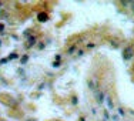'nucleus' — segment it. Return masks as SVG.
Segmentation results:
<instances>
[{"instance_id":"obj_10","label":"nucleus","mask_w":134,"mask_h":121,"mask_svg":"<svg viewBox=\"0 0 134 121\" xmlns=\"http://www.w3.org/2000/svg\"><path fill=\"white\" fill-rule=\"evenodd\" d=\"M118 112H120V114H121V115H123V114H124V108H118Z\"/></svg>"},{"instance_id":"obj_4","label":"nucleus","mask_w":134,"mask_h":121,"mask_svg":"<svg viewBox=\"0 0 134 121\" xmlns=\"http://www.w3.org/2000/svg\"><path fill=\"white\" fill-rule=\"evenodd\" d=\"M34 43H36V37H34V36H33V37H29V44H27V47H31Z\"/></svg>"},{"instance_id":"obj_13","label":"nucleus","mask_w":134,"mask_h":121,"mask_svg":"<svg viewBox=\"0 0 134 121\" xmlns=\"http://www.w3.org/2000/svg\"><path fill=\"white\" fill-rule=\"evenodd\" d=\"M130 6H131V10H133V13H134V2H131V5Z\"/></svg>"},{"instance_id":"obj_2","label":"nucleus","mask_w":134,"mask_h":121,"mask_svg":"<svg viewBox=\"0 0 134 121\" xmlns=\"http://www.w3.org/2000/svg\"><path fill=\"white\" fill-rule=\"evenodd\" d=\"M96 97H97V101H98L100 104L104 101V94L101 93V91H97V93H96Z\"/></svg>"},{"instance_id":"obj_11","label":"nucleus","mask_w":134,"mask_h":121,"mask_svg":"<svg viewBox=\"0 0 134 121\" xmlns=\"http://www.w3.org/2000/svg\"><path fill=\"white\" fill-rule=\"evenodd\" d=\"M53 66H54V67H60V63H58V61H57V63L54 61V63H53Z\"/></svg>"},{"instance_id":"obj_12","label":"nucleus","mask_w":134,"mask_h":121,"mask_svg":"<svg viewBox=\"0 0 134 121\" xmlns=\"http://www.w3.org/2000/svg\"><path fill=\"white\" fill-rule=\"evenodd\" d=\"M0 31H5V26L3 24H0Z\"/></svg>"},{"instance_id":"obj_3","label":"nucleus","mask_w":134,"mask_h":121,"mask_svg":"<svg viewBox=\"0 0 134 121\" xmlns=\"http://www.w3.org/2000/svg\"><path fill=\"white\" fill-rule=\"evenodd\" d=\"M47 19H49V16L46 13H39V22H47Z\"/></svg>"},{"instance_id":"obj_8","label":"nucleus","mask_w":134,"mask_h":121,"mask_svg":"<svg viewBox=\"0 0 134 121\" xmlns=\"http://www.w3.org/2000/svg\"><path fill=\"white\" fill-rule=\"evenodd\" d=\"M107 103H108V107H110V108L113 110V103H111V100L108 98V97H107Z\"/></svg>"},{"instance_id":"obj_6","label":"nucleus","mask_w":134,"mask_h":121,"mask_svg":"<svg viewBox=\"0 0 134 121\" xmlns=\"http://www.w3.org/2000/svg\"><path fill=\"white\" fill-rule=\"evenodd\" d=\"M74 51H76V46H72V47L67 50V53H69V54H73Z\"/></svg>"},{"instance_id":"obj_16","label":"nucleus","mask_w":134,"mask_h":121,"mask_svg":"<svg viewBox=\"0 0 134 121\" xmlns=\"http://www.w3.org/2000/svg\"><path fill=\"white\" fill-rule=\"evenodd\" d=\"M133 48H134V46H133Z\"/></svg>"},{"instance_id":"obj_9","label":"nucleus","mask_w":134,"mask_h":121,"mask_svg":"<svg viewBox=\"0 0 134 121\" xmlns=\"http://www.w3.org/2000/svg\"><path fill=\"white\" fill-rule=\"evenodd\" d=\"M121 5L123 6H130L131 5V2H121Z\"/></svg>"},{"instance_id":"obj_7","label":"nucleus","mask_w":134,"mask_h":121,"mask_svg":"<svg viewBox=\"0 0 134 121\" xmlns=\"http://www.w3.org/2000/svg\"><path fill=\"white\" fill-rule=\"evenodd\" d=\"M87 84H89V88H91V90H94V88H96V87H94V84H93V81H91V80H89V83H87Z\"/></svg>"},{"instance_id":"obj_15","label":"nucleus","mask_w":134,"mask_h":121,"mask_svg":"<svg viewBox=\"0 0 134 121\" xmlns=\"http://www.w3.org/2000/svg\"><path fill=\"white\" fill-rule=\"evenodd\" d=\"M0 44H2V40H0Z\"/></svg>"},{"instance_id":"obj_1","label":"nucleus","mask_w":134,"mask_h":121,"mask_svg":"<svg viewBox=\"0 0 134 121\" xmlns=\"http://www.w3.org/2000/svg\"><path fill=\"white\" fill-rule=\"evenodd\" d=\"M133 53H134V48L131 47V46L125 47L124 53H123V58H124V60H130V58L133 57Z\"/></svg>"},{"instance_id":"obj_14","label":"nucleus","mask_w":134,"mask_h":121,"mask_svg":"<svg viewBox=\"0 0 134 121\" xmlns=\"http://www.w3.org/2000/svg\"><path fill=\"white\" fill-rule=\"evenodd\" d=\"M2 6H3V2H0V7H2Z\"/></svg>"},{"instance_id":"obj_5","label":"nucleus","mask_w":134,"mask_h":121,"mask_svg":"<svg viewBox=\"0 0 134 121\" xmlns=\"http://www.w3.org/2000/svg\"><path fill=\"white\" fill-rule=\"evenodd\" d=\"M0 17H2V19H7V17H9V14L6 13V12H3V10H2V12H0Z\"/></svg>"}]
</instances>
